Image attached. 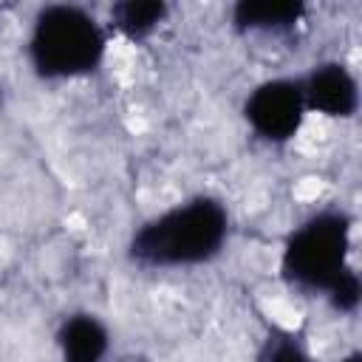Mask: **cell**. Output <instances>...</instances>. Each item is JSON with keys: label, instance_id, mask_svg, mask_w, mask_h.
<instances>
[{"label": "cell", "instance_id": "cell-1", "mask_svg": "<svg viewBox=\"0 0 362 362\" xmlns=\"http://www.w3.org/2000/svg\"><path fill=\"white\" fill-rule=\"evenodd\" d=\"M229 215L218 198L198 195L153 221L130 240V260L139 266H192L215 257L226 240Z\"/></svg>", "mask_w": 362, "mask_h": 362}, {"label": "cell", "instance_id": "cell-2", "mask_svg": "<svg viewBox=\"0 0 362 362\" xmlns=\"http://www.w3.org/2000/svg\"><path fill=\"white\" fill-rule=\"evenodd\" d=\"M28 51L40 76H76L99 65L105 34L88 11L57 3L37 14Z\"/></svg>", "mask_w": 362, "mask_h": 362}, {"label": "cell", "instance_id": "cell-3", "mask_svg": "<svg viewBox=\"0 0 362 362\" xmlns=\"http://www.w3.org/2000/svg\"><path fill=\"white\" fill-rule=\"evenodd\" d=\"M351 221L345 212L325 209L291 232L283 249V277L303 291H331L348 266Z\"/></svg>", "mask_w": 362, "mask_h": 362}, {"label": "cell", "instance_id": "cell-4", "mask_svg": "<svg viewBox=\"0 0 362 362\" xmlns=\"http://www.w3.org/2000/svg\"><path fill=\"white\" fill-rule=\"evenodd\" d=\"M303 113H305V99L297 79L263 82L249 93L243 105V116L252 124V130L269 141L291 139L303 124Z\"/></svg>", "mask_w": 362, "mask_h": 362}, {"label": "cell", "instance_id": "cell-5", "mask_svg": "<svg viewBox=\"0 0 362 362\" xmlns=\"http://www.w3.org/2000/svg\"><path fill=\"white\" fill-rule=\"evenodd\" d=\"M300 88H303L305 107L320 110L325 116H351L356 110V105H359L356 79L339 62H322V65H317L300 82Z\"/></svg>", "mask_w": 362, "mask_h": 362}, {"label": "cell", "instance_id": "cell-6", "mask_svg": "<svg viewBox=\"0 0 362 362\" xmlns=\"http://www.w3.org/2000/svg\"><path fill=\"white\" fill-rule=\"evenodd\" d=\"M62 362H99L107 351V331L93 314H71L57 334Z\"/></svg>", "mask_w": 362, "mask_h": 362}, {"label": "cell", "instance_id": "cell-7", "mask_svg": "<svg viewBox=\"0 0 362 362\" xmlns=\"http://www.w3.org/2000/svg\"><path fill=\"white\" fill-rule=\"evenodd\" d=\"M305 6L303 3H260V0H240L232 11L235 25L243 31H286L300 23Z\"/></svg>", "mask_w": 362, "mask_h": 362}, {"label": "cell", "instance_id": "cell-8", "mask_svg": "<svg viewBox=\"0 0 362 362\" xmlns=\"http://www.w3.org/2000/svg\"><path fill=\"white\" fill-rule=\"evenodd\" d=\"M164 14H167V6L158 0H124L110 8L113 25L133 40L147 37L164 20Z\"/></svg>", "mask_w": 362, "mask_h": 362}, {"label": "cell", "instance_id": "cell-9", "mask_svg": "<svg viewBox=\"0 0 362 362\" xmlns=\"http://www.w3.org/2000/svg\"><path fill=\"white\" fill-rule=\"evenodd\" d=\"M257 362H308V354L294 334L272 331L257 351Z\"/></svg>", "mask_w": 362, "mask_h": 362}, {"label": "cell", "instance_id": "cell-10", "mask_svg": "<svg viewBox=\"0 0 362 362\" xmlns=\"http://www.w3.org/2000/svg\"><path fill=\"white\" fill-rule=\"evenodd\" d=\"M359 294H362V286H359V277H356L354 269L348 274H342V280L328 291L331 305L339 308V311H354L359 305Z\"/></svg>", "mask_w": 362, "mask_h": 362}, {"label": "cell", "instance_id": "cell-11", "mask_svg": "<svg viewBox=\"0 0 362 362\" xmlns=\"http://www.w3.org/2000/svg\"><path fill=\"white\" fill-rule=\"evenodd\" d=\"M342 362H362V356H359V354H351V356H345Z\"/></svg>", "mask_w": 362, "mask_h": 362}]
</instances>
